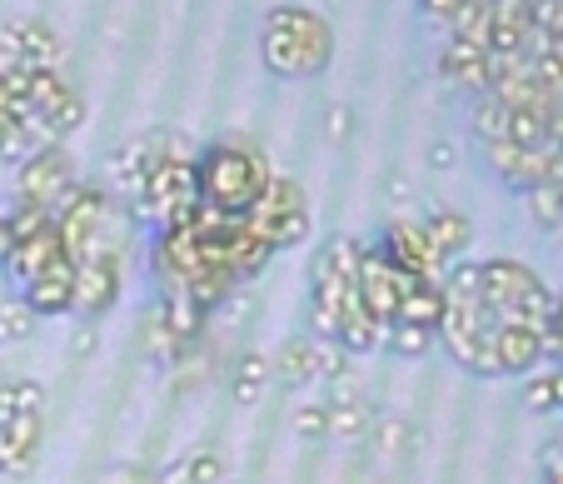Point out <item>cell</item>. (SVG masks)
Instances as JSON below:
<instances>
[{
	"instance_id": "obj_25",
	"label": "cell",
	"mask_w": 563,
	"mask_h": 484,
	"mask_svg": "<svg viewBox=\"0 0 563 484\" xmlns=\"http://www.w3.org/2000/svg\"><path fill=\"white\" fill-rule=\"evenodd\" d=\"M439 344L434 330H424V324H409V320H394L389 330H384V350L399 360H424L429 350Z\"/></svg>"
},
{
	"instance_id": "obj_20",
	"label": "cell",
	"mask_w": 563,
	"mask_h": 484,
	"mask_svg": "<svg viewBox=\"0 0 563 484\" xmlns=\"http://www.w3.org/2000/svg\"><path fill=\"white\" fill-rule=\"evenodd\" d=\"M15 295L31 305L35 320H65V315H75V265L51 270V275L31 280L25 290H15Z\"/></svg>"
},
{
	"instance_id": "obj_10",
	"label": "cell",
	"mask_w": 563,
	"mask_h": 484,
	"mask_svg": "<svg viewBox=\"0 0 563 484\" xmlns=\"http://www.w3.org/2000/svg\"><path fill=\"white\" fill-rule=\"evenodd\" d=\"M374 255L384 260V265H394L399 275H419V280H439L434 260H429V245H424V230H419V220L409 216H394L389 226L374 235Z\"/></svg>"
},
{
	"instance_id": "obj_2",
	"label": "cell",
	"mask_w": 563,
	"mask_h": 484,
	"mask_svg": "<svg viewBox=\"0 0 563 484\" xmlns=\"http://www.w3.org/2000/svg\"><path fill=\"white\" fill-rule=\"evenodd\" d=\"M55 230H60L65 255H70L75 265H125L130 210L106 185H86V180L75 185V190L55 205Z\"/></svg>"
},
{
	"instance_id": "obj_3",
	"label": "cell",
	"mask_w": 563,
	"mask_h": 484,
	"mask_svg": "<svg viewBox=\"0 0 563 484\" xmlns=\"http://www.w3.org/2000/svg\"><path fill=\"white\" fill-rule=\"evenodd\" d=\"M260 61L275 80H314L334 61V25L309 6H275L260 25Z\"/></svg>"
},
{
	"instance_id": "obj_29",
	"label": "cell",
	"mask_w": 563,
	"mask_h": 484,
	"mask_svg": "<svg viewBox=\"0 0 563 484\" xmlns=\"http://www.w3.org/2000/svg\"><path fill=\"white\" fill-rule=\"evenodd\" d=\"M369 440H374V450L379 454H399L409 444V425L399 420V415H374Z\"/></svg>"
},
{
	"instance_id": "obj_26",
	"label": "cell",
	"mask_w": 563,
	"mask_h": 484,
	"mask_svg": "<svg viewBox=\"0 0 563 484\" xmlns=\"http://www.w3.org/2000/svg\"><path fill=\"white\" fill-rule=\"evenodd\" d=\"M523 405L533 415H563V370H533L523 380Z\"/></svg>"
},
{
	"instance_id": "obj_33",
	"label": "cell",
	"mask_w": 563,
	"mask_h": 484,
	"mask_svg": "<svg viewBox=\"0 0 563 484\" xmlns=\"http://www.w3.org/2000/svg\"><path fill=\"white\" fill-rule=\"evenodd\" d=\"M459 6H464V0H419L424 21H434V25H449V15H454Z\"/></svg>"
},
{
	"instance_id": "obj_35",
	"label": "cell",
	"mask_w": 563,
	"mask_h": 484,
	"mask_svg": "<svg viewBox=\"0 0 563 484\" xmlns=\"http://www.w3.org/2000/svg\"><path fill=\"white\" fill-rule=\"evenodd\" d=\"M11 245H15V235H11V226H5V216H0V265H5V255H11Z\"/></svg>"
},
{
	"instance_id": "obj_34",
	"label": "cell",
	"mask_w": 563,
	"mask_h": 484,
	"mask_svg": "<svg viewBox=\"0 0 563 484\" xmlns=\"http://www.w3.org/2000/svg\"><path fill=\"white\" fill-rule=\"evenodd\" d=\"M90 350H96V330H80L70 344V355H90Z\"/></svg>"
},
{
	"instance_id": "obj_27",
	"label": "cell",
	"mask_w": 563,
	"mask_h": 484,
	"mask_svg": "<svg viewBox=\"0 0 563 484\" xmlns=\"http://www.w3.org/2000/svg\"><path fill=\"white\" fill-rule=\"evenodd\" d=\"M35 315H31V305L21 300V295H0V344H21V340H31L35 334Z\"/></svg>"
},
{
	"instance_id": "obj_12",
	"label": "cell",
	"mask_w": 563,
	"mask_h": 484,
	"mask_svg": "<svg viewBox=\"0 0 563 484\" xmlns=\"http://www.w3.org/2000/svg\"><path fill=\"white\" fill-rule=\"evenodd\" d=\"M409 280H419V275H399L394 265H384L379 255H374L369 245H364V260H360V300L369 305L374 315H379L384 324H394L399 320V300H405V290H409Z\"/></svg>"
},
{
	"instance_id": "obj_30",
	"label": "cell",
	"mask_w": 563,
	"mask_h": 484,
	"mask_svg": "<svg viewBox=\"0 0 563 484\" xmlns=\"http://www.w3.org/2000/svg\"><path fill=\"white\" fill-rule=\"evenodd\" d=\"M529 200V210H533V220L539 226H563V200H559V185H539V190H529L523 195Z\"/></svg>"
},
{
	"instance_id": "obj_13",
	"label": "cell",
	"mask_w": 563,
	"mask_h": 484,
	"mask_svg": "<svg viewBox=\"0 0 563 484\" xmlns=\"http://www.w3.org/2000/svg\"><path fill=\"white\" fill-rule=\"evenodd\" d=\"M45 415H21V420H0V480H25L41 460Z\"/></svg>"
},
{
	"instance_id": "obj_6",
	"label": "cell",
	"mask_w": 563,
	"mask_h": 484,
	"mask_svg": "<svg viewBox=\"0 0 563 484\" xmlns=\"http://www.w3.org/2000/svg\"><path fill=\"white\" fill-rule=\"evenodd\" d=\"M190 200H200V195H195V155H159L145 170L140 190L130 195V226L159 230Z\"/></svg>"
},
{
	"instance_id": "obj_21",
	"label": "cell",
	"mask_w": 563,
	"mask_h": 484,
	"mask_svg": "<svg viewBox=\"0 0 563 484\" xmlns=\"http://www.w3.org/2000/svg\"><path fill=\"white\" fill-rule=\"evenodd\" d=\"M269 385H275V365H269V355L250 350V355H240V365H234V375H230V399L240 409H255Z\"/></svg>"
},
{
	"instance_id": "obj_4",
	"label": "cell",
	"mask_w": 563,
	"mask_h": 484,
	"mask_svg": "<svg viewBox=\"0 0 563 484\" xmlns=\"http://www.w3.org/2000/svg\"><path fill=\"white\" fill-rule=\"evenodd\" d=\"M484 305L494 310L499 324H529V330H549L553 315V290L543 285L539 270H529L523 260L494 255L484 260Z\"/></svg>"
},
{
	"instance_id": "obj_39",
	"label": "cell",
	"mask_w": 563,
	"mask_h": 484,
	"mask_svg": "<svg viewBox=\"0 0 563 484\" xmlns=\"http://www.w3.org/2000/svg\"><path fill=\"white\" fill-rule=\"evenodd\" d=\"M0 380H5V370H0Z\"/></svg>"
},
{
	"instance_id": "obj_15",
	"label": "cell",
	"mask_w": 563,
	"mask_h": 484,
	"mask_svg": "<svg viewBox=\"0 0 563 484\" xmlns=\"http://www.w3.org/2000/svg\"><path fill=\"white\" fill-rule=\"evenodd\" d=\"M120 285H125V265H75V315L96 324L120 305Z\"/></svg>"
},
{
	"instance_id": "obj_17",
	"label": "cell",
	"mask_w": 563,
	"mask_h": 484,
	"mask_svg": "<svg viewBox=\"0 0 563 484\" xmlns=\"http://www.w3.org/2000/svg\"><path fill=\"white\" fill-rule=\"evenodd\" d=\"M360 260H364V240L354 235H330L314 250L309 265V285H334V290H360Z\"/></svg>"
},
{
	"instance_id": "obj_19",
	"label": "cell",
	"mask_w": 563,
	"mask_h": 484,
	"mask_svg": "<svg viewBox=\"0 0 563 484\" xmlns=\"http://www.w3.org/2000/svg\"><path fill=\"white\" fill-rule=\"evenodd\" d=\"M494 365L504 375H533L543 365V334L529 324H499L494 330Z\"/></svg>"
},
{
	"instance_id": "obj_9",
	"label": "cell",
	"mask_w": 563,
	"mask_h": 484,
	"mask_svg": "<svg viewBox=\"0 0 563 484\" xmlns=\"http://www.w3.org/2000/svg\"><path fill=\"white\" fill-rule=\"evenodd\" d=\"M269 365H275V385L305 389V385H314V380H330L334 370H344L350 360H344L330 340H314V334H295V340H285V350H279Z\"/></svg>"
},
{
	"instance_id": "obj_36",
	"label": "cell",
	"mask_w": 563,
	"mask_h": 484,
	"mask_svg": "<svg viewBox=\"0 0 563 484\" xmlns=\"http://www.w3.org/2000/svg\"><path fill=\"white\" fill-rule=\"evenodd\" d=\"M429 161H434V165H449V161H454V151H449V145H434V151H429Z\"/></svg>"
},
{
	"instance_id": "obj_11",
	"label": "cell",
	"mask_w": 563,
	"mask_h": 484,
	"mask_svg": "<svg viewBox=\"0 0 563 484\" xmlns=\"http://www.w3.org/2000/svg\"><path fill=\"white\" fill-rule=\"evenodd\" d=\"M60 265H75V260L65 255V240H60V230H55V220H51L41 235L15 240L0 270H5V280H11L15 290H25L31 280H41V275H51V270H60Z\"/></svg>"
},
{
	"instance_id": "obj_31",
	"label": "cell",
	"mask_w": 563,
	"mask_h": 484,
	"mask_svg": "<svg viewBox=\"0 0 563 484\" xmlns=\"http://www.w3.org/2000/svg\"><path fill=\"white\" fill-rule=\"evenodd\" d=\"M224 480V460L214 450H200L190 454V464H185V484H220Z\"/></svg>"
},
{
	"instance_id": "obj_18",
	"label": "cell",
	"mask_w": 563,
	"mask_h": 484,
	"mask_svg": "<svg viewBox=\"0 0 563 484\" xmlns=\"http://www.w3.org/2000/svg\"><path fill=\"white\" fill-rule=\"evenodd\" d=\"M384 330H389V324L354 295V300L344 305V320H340V330H334L330 344L344 360H364V355H374V350H384Z\"/></svg>"
},
{
	"instance_id": "obj_28",
	"label": "cell",
	"mask_w": 563,
	"mask_h": 484,
	"mask_svg": "<svg viewBox=\"0 0 563 484\" xmlns=\"http://www.w3.org/2000/svg\"><path fill=\"white\" fill-rule=\"evenodd\" d=\"M289 430H295V440H305V444L330 440V409H324V399H319V405H299Z\"/></svg>"
},
{
	"instance_id": "obj_5",
	"label": "cell",
	"mask_w": 563,
	"mask_h": 484,
	"mask_svg": "<svg viewBox=\"0 0 563 484\" xmlns=\"http://www.w3.org/2000/svg\"><path fill=\"white\" fill-rule=\"evenodd\" d=\"M245 226L255 230L275 255L279 250H299L309 240V230H314V210H309L305 185H299L295 175L275 170V180L265 185V195L255 200V210L245 216Z\"/></svg>"
},
{
	"instance_id": "obj_22",
	"label": "cell",
	"mask_w": 563,
	"mask_h": 484,
	"mask_svg": "<svg viewBox=\"0 0 563 484\" xmlns=\"http://www.w3.org/2000/svg\"><path fill=\"white\" fill-rule=\"evenodd\" d=\"M399 320L424 324V330L439 334V320H444V285L439 280H409L405 300H399Z\"/></svg>"
},
{
	"instance_id": "obj_1",
	"label": "cell",
	"mask_w": 563,
	"mask_h": 484,
	"mask_svg": "<svg viewBox=\"0 0 563 484\" xmlns=\"http://www.w3.org/2000/svg\"><path fill=\"white\" fill-rule=\"evenodd\" d=\"M269 180L275 165L250 135H214L195 151V195L224 220H245Z\"/></svg>"
},
{
	"instance_id": "obj_32",
	"label": "cell",
	"mask_w": 563,
	"mask_h": 484,
	"mask_svg": "<svg viewBox=\"0 0 563 484\" xmlns=\"http://www.w3.org/2000/svg\"><path fill=\"white\" fill-rule=\"evenodd\" d=\"M543 360L553 370H563V295H553V315H549V330H543Z\"/></svg>"
},
{
	"instance_id": "obj_16",
	"label": "cell",
	"mask_w": 563,
	"mask_h": 484,
	"mask_svg": "<svg viewBox=\"0 0 563 484\" xmlns=\"http://www.w3.org/2000/svg\"><path fill=\"white\" fill-rule=\"evenodd\" d=\"M419 230H424V245H429V260H434V270L444 275L449 265H459L464 260V250L474 245V226H468V216H459V210H429L424 220H419Z\"/></svg>"
},
{
	"instance_id": "obj_23",
	"label": "cell",
	"mask_w": 563,
	"mask_h": 484,
	"mask_svg": "<svg viewBox=\"0 0 563 484\" xmlns=\"http://www.w3.org/2000/svg\"><path fill=\"white\" fill-rule=\"evenodd\" d=\"M330 440L334 444H360L369 440V425H374V409L364 405V395L354 399H330Z\"/></svg>"
},
{
	"instance_id": "obj_8",
	"label": "cell",
	"mask_w": 563,
	"mask_h": 484,
	"mask_svg": "<svg viewBox=\"0 0 563 484\" xmlns=\"http://www.w3.org/2000/svg\"><path fill=\"white\" fill-rule=\"evenodd\" d=\"M0 61L21 65V70H65V41L55 35V25L15 15L0 25Z\"/></svg>"
},
{
	"instance_id": "obj_7",
	"label": "cell",
	"mask_w": 563,
	"mask_h": 484,
	"mask_svg": "<svg viewBox=\"0 0 563 484\" xmlns=\"http://www.w3.org/2000/svg\"><path fill=\"white\" fill-rule=\"evenodd\" d=\"M75 185H80L75 155L65 151V145H41V151L25 155L21 170H15V200H31L55 216V205H60Z\"/></svg>"
},
{
	"instance_id": "obj_24",
	"label": "cell",
	"mask_w": 563,
	"mask_h": 484,
	"mask_svg": "<svg viewBox=\"0 0 563 484\" xmlns=\"http://www.w3.org/2000/svg\"><path fill=\"white\" fill-rule=\"evenodd\" d=\"M21 415H45V385L25 375L0 380V420H21Z\"/></svg>"
},
{
	"instance_id": "obj_38",
	"label": "cell",
	"mask_w": 563,
	"mask_h": 484,
	"mask_svg": "<svg viewBox=\"0 0 563 484\" xmlns=\"http://www.w3.org/2000/svg\"><path fill=\"white\" fill-rule=\"evenodd\" d=\"M559 200H563V180H559Z\"/></svg>"
},
{
	"instance_id": "obj_14",
	"label": "cell",
	"mask_w": 563,
	"mask_h": 484,
	"mask_svg": "<svg viewBox=\"0 0 563 484\" xmlns=\"http://www.w3.org/2000/svg\"><path fill=\"white\" fill-rule=\"evenodd\" d=\"M439 76L449 80V86L459 90H474V96H484L489 90V76H494V55L484 51V45H468V41H454V35H444V45H439Z\"/></svg>"
},
{
	"instance_id": "obj_37",
	"label": "cell",
	"mask_w": 563,
	"mask_h": 484,
	"mask_svg": "<svg viewBox=\"0 0 563 484\" xmlns=\"http://www.w3.org/2000/svg\"><path fill=\"white\" fill-rule=\"evenodd\" d=\"M110 484H145V480H140L135 470H125V474H115V480H110Z\"/></svg>"
}]
</instances>
